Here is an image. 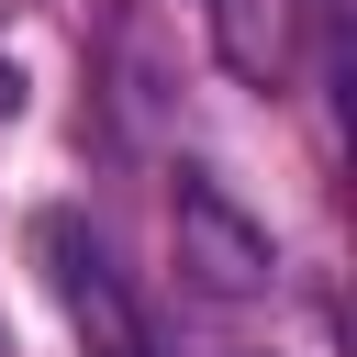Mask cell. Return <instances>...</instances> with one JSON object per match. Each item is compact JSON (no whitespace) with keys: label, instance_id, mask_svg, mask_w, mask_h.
I'll use <instances>...</instances> for the list:
<instances>
[{"label":"cell","instance_id":"cell-1","mask_svg":"<svg viewBox=\"0 0 357 357\" xmlns=\"http://www.w3.org/2000/svg\"><path fill=\"white\" fill-rule=\"evenodd\" d=\"M167 257H178V290H201V301H223V312H245V301L279 290L268 223H257L223 178H201V167H178V190H167Z\"/></svg>","mask_w":357,"mask_h":357},{"label":"cell","instance_id":"cell-2","mask_svg":"<svg viewBox=\"0 0 357 357\" xmlns=\"http://www.w3.org/2000/svg\"><path fill=\"white\" fill-rule=\"evenodd\" d=\"M45 245V268H56V301L78 312V335H89V357H156V324H145V301L123 290V268L100 257V234H78L67 212L33 234Z\"/></svg>","mask_w":357,"mask_h":357}]
</instances>
